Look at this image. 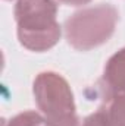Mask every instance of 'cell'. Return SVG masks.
I'll return each mask as SVG.
<instances>
[{"mask_svg":"<svg viewBox=\"0 0 125 126\" xmlns=\"http://www.w3.org/2000/svg\"><path fill=\"white\" fill-rule=\"evenodd\" d=\"M56 16V0H18L15 21L19 43L25 48L38 53L55 47L62 35Z\"/></svg>","mask_w":125,"mask_h":126,"instance_id":"1","label":"cell"},{"mask_svg":"<svg viewBox=\"0 0 125 126\" xmlns=\"http://www.w3.org/2000/svg\"><path fill=\"white\" fill-rule=\"evenodd\" d=\"M118 21V9L109 3L84 7L65 21L66 41L78 51L93 50L109 41Z\"/></svg>","mask_w":125,"mask_h":126,"instance_id":"2","label":"cell"},{"mask_svg":"<svg viewBox=\"0 0 125 126\" xmlns=\"http://www.w3.org/2000/svg\"><path fill=\"white\" fill-rule=\"evenodd\" d=\"M34 98L47 126H80L69 84L56 72H41L34 79Z\"/></svg>","mask_w":125,"mask_h":126,"instance_id":"3","label":"cell"},{"mask_svg":"<svg viewBox=\"0 0 125 126\" xmlns=\"http://www.w3.org/2000/svg\"><path fill=\"white\" fill-rule=\"evenodd\" d=\"M102 87L106 98L115 94H125V47L116 51L104 66Z\"/></svg>","mask_w":125,"mask_h":126,"instance_id":"4","label":"cell"},{"mask_svg":"<svg viewBox=\"0 0 125 126\" xmlns=\"http://www.w3.org/2000/svg\"><path fill=\"white\" fill-rule=\"evenodd\" d=\"M106 111L115 126H125V94H115L107 98Z\"/></svg>","mask_w":125,"mask_h":126,"instance_id":"5","label":"cell"},{"mask_svg":"<svg viewBox=\"0 0 125 126\" xmlns=\"http://www.w3.org/2000/svg\"><path fill=\"white\" fill-rule=\"evenodd\" d=\"M3 126H47L41 113L37 111H24L12 117Z\"/></svg>","mask_w":125,"mask_h":126,"instance_id":"6","label":"cell"},{"mask_svg":"<svg viewBox=\"0 0 125 126\" xmlns=\"http://www.w3.org/2000/svg\"><path fill=\"white\" fill-rule=\"evenodd\" d=\"M83 126H115V125L112 123L106 109H99L93 114L85 117Z\"/></svg>","mask_w":125,"mask_h":126,"instance_id":"7","label":"cell"},{"mask_svg":"<svg viewBox=\"0 0 125 126\" xmlns=\"http://www.w3.org/2000/svg\"><path fill=\"white\" fill-rule=\"evenodd\" d=\"M65 4H69V6H83V4H87L90 3L91 0H61Z\"/></svg>","mask_w":125,"mask_h":126,"instance_id":"8","label":"cell"}]
</instances>
